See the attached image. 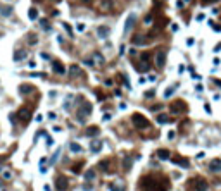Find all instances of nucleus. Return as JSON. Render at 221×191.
<instances>
[{"instance_id": "obj_1", "label": "nucleus", "mask_w": 221, "mask_h": 191, "mask_svg": "<svg viewBox=\"0 0 221 191\" xmlns=\"http://www.w3.org/2000/svg\"><path fill=\"white\" fill-rule=\"evenodd\" d=\"M142 186H144L145 191H166L168 190V184L159 183V179H156V178H145Z\"/></svg>"}, {"instance_id": "obj_2", "label": "nucleus", "mask_w": 221, "mask_h": 191, "mask_svg": "<svg viewBox=\"0 0 221 191\" xmlns=\"http://www.w3.org/2000/svg\"><path fill=\"white\" fill-rule=\"evenodd\" d=\"M90 114H92V105L86 103V102H83L80 110H78V121H80V122H85V121H86V116H90Z\"/></svg>"}, {"instance_id": "obj_3", "label": "nucleus", "mask_w": 221, "mask_h": 191, "mask_svg": "<svg viewBox=\"0 0 221 191\" xmlns=\"http://www.w3.org/2000/svg\"><path fill=\"white\" fill-rule=\"evenodd\" d=\"M131 122H133V126H135V128H138V129H144V128H147V126H149V121H147L144 116H140V114H133V117H131Z\"/></svg>"}, {"instance_id": "obj_4", "label": "nucleus", "mask_w": 221, "mask_h": 191, "mask_svg": "<svg viewBox=\"0 0 221 191\" xmlns=\"http://www.w3.org/2000/svg\"><path fill=\"white\" fill-rule=\"evenodd\" d=\"M171 112L174 116H180V114H183L186 112V103L183 100H176V102L171 103Z\"/></svg>"}, {"instance_id": "obj_5", "label": "nucleus", "mask_w": 221, "mask_h": 191, "mask_svg": "<svg viewBox=\"0 0 221 191\" xmlns=\"http://www.w3.org/2000/svg\"><path fill=\"white\" fill-rule=\"evenodd\" d=\"M166 57H168V52H166V48H161L157 54H156V66H157L159 69L164 67V64H166Z\"/></svg>"}, {"instance_id": "obj_6", "label": "nucleus", "mask_w": 221, "mask_h": 191, "mask_svg": "<svg viewBox=\"0 0 221 191\" xmlns=\"http://www.w3.org/2000/svg\"><path fill=\"white\" fill-rule=\"evenodd\" d=\"M193 186H195L197 191H206L207 190V181L202 179V178H197V179H193Z\"/></svg>"}, {"instance_id": "obj_7", "label": "nucleus", "mask_w": 221, "mask_h": 191, "mask_svg": "<svg viewBox=\"0 0 221 191\" xmlns=\"http://www.w3.org/2000/svg\"><path fill=\"white\" fill-rule=\"evenodd\" d=\"M98 167H100L104 172H114V169H112V160H110V158H105V160H102V162L98 164Z\"/></svg>"}, {"instance_id": "obj_8", "label": "nucleus", "mask_w": 221, "mask_h": 191, "mask_svg": "<svg viewBox=\"0 0 221 191\" xmlns=\"http://www.w3.org/2000/svg\"><path fill=\"white\" fill-rule=\"evenodd\" d=\"M55 184H57V190L59 191L68 190V179L64 178V176H59V178L55 179Z\"/></svg>"}, {"instance_id": "obj_9", "label": "nucleus", "mask_w": 221, "mask_h": 191, "mask_svg": "<svg viewBox=\"0 0 221 191\" xmlns=\"http://www.w3.org/2000/svg\"><path fill=\"white\" fill-rule=\"evenodd\" d=\"M52 69H54V72H57V74H66V67H64L59 60L52 62Z\"/></svg>"}, {"instance_id": "obj_10", "label": "nucleus", "mask_w": 221, "mask_h": 191, "mask_svg": "<svg viewBox=\"0 0 221 191\" xmlns=\"http://www.w3.org/2000/svg\"><path fill=\"white\" fill-rule=\"evenodd\" d=\"M17 116H19V119L23 121V122H28L29 117H31V112H29L28 109H21L19 112H17Z\"/></svg>"}, {"instance_id": "obj_11", "label": "nucleus", "mask_w": 221, "mask_h": 191, "mask_svg": "<svg viewBox=\"0 0 221 191\" xmlns=\"http://www.w3.org/2000/svg\"><path fill=\"white\" fill-rule=\"evenodd\" d=\"M135 24V14H130L128 16V19H126V24H124V34L130 33V28Z\"/></svg>"}, {"instance_id": "obj_12", "label": "nucleus", "mask_w": 221, "mask_h": 191, "mask_svg": "<svg viewBox=\"0 0 221 191\" xmlns=\"http://www.w3.org/2000/svg\"><path fill=\"white\" fill-rule=\"evenodd\" d=\"M209 169L213 172H221V158H214L213 162L209 164Z\"/></svg>"}, {"instance_id": "obj_13", "label": "nucleus", "mask_w": 221, "mask_h": 191, "mask_svg": "<svg viewBox=\"0 0 221 191\" xmlns=\"http://www.w3.org/2000/svg\"><path fill=\"white\" fill-rule=\"evenodd\" d=\"M131 43H133V45H137V47H138V45H144V43H145V36H144V34H140V33L135 34V36L131 38Z\"/></svg>"}, {"instance_id": "obj_14", "label": "nucleus", "mask_w": 221, "mask_h": 191, "mask_svg": "<svg viewBox=\"0 0 221 191\" xmlns=\"http://www.w3.org/2000/svg\"><path fill=\"white\" fill-rule=\"evenodd\" d=\"M157 157L161 158V160H168V158L171 157V153H169V150H166V148H161V150L157 151Z\"/></svg>"}, {"instance_id": "obj_15", "label": "nucleus", "mask_w": 221, "mask_h": 191, "mask_svg": "<svg viewBox=\"0 0 221 191\" xmlns=\"http://www.w3.org/2000/svg\"><path fill=\"white\" fill-rule=\"evenodd\" d=\"M97 33H98V38H107V36H109V28L100 26L98 29H97Z\"/></svg>"}, {"instance_id": "obj_16", "label": "nucleus", "mask_w": 221, "mask_h": 191, "mask_svg": "<svg viewBox=\"0 0 221 191\" xmlns=\"http://www.w3.org/2000/svg\"><path fill=\"white\" fill-rule=\"evenodd\" d=\"M0 14H2L4 17L11 16V14H12V7L11 5H0Z\"/></svg>"}, {"instance_id": "obj_17", "label": "nucleus", "mask_w": 221, "mask_h": 191, "mask_svg": "<svg viewBox=\"0 0 221 191\" xmlns=\"http://www.w3.org/2000/svg\"><path fill=\"white\" fill-rule=\"evenodd\" d=\"M31 91H33V86H31V84H21L19 86V93H23V95L31 93Z\"/></svg>"}, {"instance_id": "obj_18", "label": "nucleus", "mask_w": 221, "mask_h": 191, "mask_svg": "<svg viewBox=\"0 0 221 191\" xmlns=\"http://www.w3.org/2000/svg\"><path fill=\"white\" fill-rule=\"evenodd\" d=\"M69 72H71V76H73V78H76V76H81V74H83L81 69L78 67V66H71V67H69Z\"/></svg>"}, {"instance_id": "obj_19", "label": "nucleus", "mask_w": 221, "mask_h": 191, "mask_svg": "<svg viewBox=\"0 0 221 191\" xmlns=\"http://www.w3.org/2000/svg\"><path fill=\"white\" fill-rule=\"evenodd\" d=\"M90 150L95 151V153H97V151H100V150H102V141H93V143L90 145Z\"/></svg>"}, {"instance_id": "obj_20", "label": "nucleus", "mask_w": 221, "mask_h": 191, "mask_svg": "<svg viewBox=\"0 0 221 191\" xmlns=\"http://www.w3.org/2000/svg\"><path fill=\"white\" fill-rule=\"evenodd\" d=\"M98 133H100V129H98L97 126H92V128H88V129H86V136H97Z\"/></svg>"}, {"instance_id": "obj_21", "label": "nucleus", "mask_w": 221, "mask_h": 191, "mask_svg": "<svg viewBox=\"0 0 221 191\" xmlns=\"http://www.w3.org/2000/svg\"><path fill=\"white\" fill-rule=\"evenodd\" d=\"M156 119H157V122H159V124H168L169 121H171V119L166 116V114H159V116L156 117Z\"/></svg>"}, {"instance_id": "obj_22", "label": "nucleus", "mask_w": 221, "mask_h": 191, "mask_svg": "<svg viewBox=\"0 0 221 191\" xmlns=\"http://www.w3.org/2000/svg\"><path fill=\"white\" fill-rule=\"evenodd\" d=\"M28 17H29V19H31V21H35V19H38V10H36V9H35V7H31V9H29V10H28Z\"/></svg>"}, {"instance_id": "obj_23", "label": "nucleus", "mask_w": 221, "mask_h": 191, "mask_svg": "<svg viewBox=\"0 0 221 191\" xmlns=\"http://www.w3.org/2000/svg\"><path fill=\"white\" fill-rule=\"evenodd\" d=\"M123 169H124V172H128L131 169V158L130 157H124V160H123Z\"/></svg>"}, {"instance_id": "obj_24", "label": "nucleus", "mask_w": 221, "mask_h": 191, "mask_svg": "<svg viewBox=\"0 0 221 191\" xmlns=\"http://www.w3.org/2000/svg\"><path fill=\"white\" fill-rule=\"evenodd\" d=\"M26 57V50H17L14 54V60H19V59H24Z\"/></svg>"}, {"instance_id": "obj_25", "label": "nucleus", "mask_w": 221, "mask_h": 191, "mask_svg": "<svg viewBox=\"0 0 221 191\" xmlns=\"http://www.w3.org/2000/svg\"><path fill=\"white\" fill-rule=\"evenodd\" d=\"M92 59H93L95 62H98V64H104V57H102V54H98V52H95Z\"/></svg>"}, {"instance_id": "obj_26", "label": "nucleus", "mask_w": 221, "mask_h": 191, "mask_svg": "<svg viewBox=\"0 0 221 191\" xmlns=\"http://www.w3.org/2000/svg\"><path fill=\"white\" fill-rule=\"evenodd\" d=\"M110 5H112V2H110V0H102V4H100V7H102V9H105V10H109Z\"/></svg>"}, {"instance_id": "obj_27", "label": "nucleus", "mask_w": 221, "mask_h": 191, "mask_svg": "<svg viewBox=\"0 0 221 191\" xmlns=\"http://www.w3.org/2000/svg\"><path fill=\"white\" fill-rule=\"evenodd\" d=\"M173 162H174V164L183 165V167H188V160H181V158H173Z\"/></svg>"}, {"instance_id": "obj_28", "label": "nucleus", "mask_w": 221, "mask_h": 191, "mask_svg": "<svg viewBox=\"0 0 221 191\" xmlns=\"http://www.w3.org/2000/svg\"><path fill=\"white\" fill-rule=\"evenodd\" d=\"M109 190L110 191H124L126 188L124 186H116V184H109Z\"/></svg>"}, {"instance_id": "obj_29", "label": "nucleus", "mask_w": 221, "mask_h": 191, "mask_svg": "<svg viewBox=\"0 0 221 191\" xmlns=\"http://www.w3.org/2000/svg\"><path fill=\"white\" fill-rule=\"evenodd\" d=\"M85 178H86V181H92V179H95V172L90 169V171L86 172V174H85Z\"/></svg>"}, {"instance_id": "obj_30", "label": "nucleus", "mask_w": 221, "mask_h": 191, "mask_svg": "<svg viewBox=\"0 0 221 191\" xmlns=\"http://www.w3.org/2000/svg\"><path fill=\"white\" fill-rule=\"evenodd\" d=\"M28 41L33 45V43H36V41H38V36H36V34H28Z\"/></svg>"}, {"instance_id": "obj_31", "label": "nucleus", "mask_w": 221, "mask_h": 191, "mask_svg": "<svg viewBox=\"0 0 221 191\" xmlns=\"http://www.w3.org/2000/svg\"><path fill=\"white\" fill-rule=\"evenodd\" d=\"M173 93H174V86H171V88L166 90V91H164V96H166V98H169V96H171Z\"/></svg>"}, {"instance_id": "obj_32", "label": "nucleus", "mask_w": 221, "mask_h": 191, "mask_svg": "<svg viewBox=\"0 0 221 191\" xmlns=\"http://www.w3.org/2000/svg\"><path fill=\"white\" fill-rule=\"evenodd\" d=\"M81 167H83V162H80L78 165L73 167V172H74V174H80V172H81Z\"/></svg>"}, {"instance_id": "obj_33", "label": "nucleus", "mask_w": 221, "mask_h": 191, "mask_svg": "<svg viewBox=\"0 0 221 191\" xmlns=\"http://www.w3.org/2000/svg\"><path fill=\"white\" fill-rule=\"evenodd\" d=\"M71 151H81V146L76 143H71Z\"/></svg>"}, {"instance_id": "obj_34", "label": "nucleus", "mask_w": 221, "mask_h": 191, "mask_svg": "<svg viewBox=\"0 0 221 191\" xmlns=\"http://www.w3.org/2000/svg\"><path fill=\"white\" fill-rule=\"evenodd\" d=\"M62 26L66 28V31H68V33H69V34H71V36H73V29H71V26H69L68 22H64V24H62Z\"/></svg>"}, {"instance_id": "obj_35", "label": "nucleus", "mask_w": 221, "mask_h": 191, "mask_svg": "<svg viewBox=\"0 0 221 191\" xmlns=\"http://www.w3.org/2000/svg\"><path fill=\"white\" fill-rule=\"evenodd\" d=\"M85 64H86V66H93L95 62H93V59H86V60H85Z\"/></svg>"}, {"instance_id": "obj_36", "label": "nucleus", "mask_w": 221, "mask_h": 191, "mask_svg": "<svg viewBox=\"0 0 221 191\" xmlns=\"http://www.w3.org/2000/svg\"><path fill=\"white\" fill-rule=\"evenodd\" d=\"M145 96H147V98H150V96H154V90H150V91H147V93H145Z\"/></svg>"}, {"instance_id": "obj_37", "label": "nucleus", "mask_w": 221, "mask_h": 191, "mask_svg": "<svg viewBox=\"0 0 221 191\" xmlns=\"http://www.w3.org/2000/svg\"><path fill=\"white\" fill-rule=\"evenodd\" d=\"M47 145L48 146H52V145H54V140H52V138H47Z\"/></svg>"}, {"instance_id": "obj_38", "label": "nucleus", "mask_w": 221, "mask_h": 191, "mask_svg": "<svg viewBox=\"0 0 221 191\" xmlns=\"http://www.w3.org/2000/svg\"><path fill=\"white\" fill-rule=\"evenodd\" d=\"M83 4H85V5H92V2H93V0H81Z\"/></svg>"}, {"instance_id": "obj_39", "label": "nucleus", "mask_w": 221, "mask_h": 191, "mask_svg": "<svg viewBox=\"0 0 221 191\" xmlns=\"http://www.w3.org/2000/svg\"><path fill=\"white\" fill-rule=\"evenodd\" d=\"M213 28L216 29V31H221V24H213Z\"/></svg>"}, {"instance_id": "obj_40", "label": "nucleus", "mask_w": 221, "mask_h": 191, "mask_svg": "<svg viewBox=\"0 0 221 191\" xmlns=\"http://www.w3.org/2000/svg\"><path fill=\"white\" fill-rule=\"evenodd\" d=\"M162 109V105H154V107H152V110H161Z\"/></svg>"}, {"instance_id": "obj_41", "label": "nucleus", "mask_w": 221, "mask_h": 191, "mask_svg": "<svg viewBox=\"0 0 221 191\" xmlns=\"http://www.w3.org/2000/svg\"><path fill=\"white\" fill-rule=\"evenodd\" d=\"M219 50H221V43H218V45L214 47V52H219Z\"/></svg>"}, {"instance_id": "obj_42", "label": "nucleus", "mask_w": 221, "mask_h": 191, "mask_svg": "<svg viewBox=\"0 0 221 191\" xmlns=\"http://www.w3.org/2000/svg\"><path fill=\"white\" fill-rule=\"evenodd\" d=\"M214 83H216V84H219V86H221V81H219V79H214Z\"/></svg>"}, {"instance_id": "obj_43", "label": "nucleus", "mask_w": 221, "mask_h": 191, "mask_svg": "<svg viewBox=\"0 0 221 191\" xmlns=\"http://www.w3.org/2000/svg\"><path fill=\"white\" fill-rule=\"evenodd\" d=\"M202 2H204V4H209V2H214V0H202Z\"/></svg>"}]
</instances>
